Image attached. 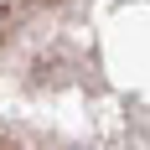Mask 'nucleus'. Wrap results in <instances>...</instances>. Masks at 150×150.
Returning a JSON list of instances; mask_svg holds the SVG:
<instances>
[{
    "instance_id": "nucleus-1",
    "label": "nucleus",
    "mask_w": 150,
    "mask_h": 150,
    "mask_svg": "<svg viewBox=\"0 0 150 150\" xmlns=\"http://www.w3.org/2000/svg\"><path fill=\"white\" fill-rule=\"evenodd\" d=\"M0 150H150V0H0Z\"/></svg>"
}]
</instances>
